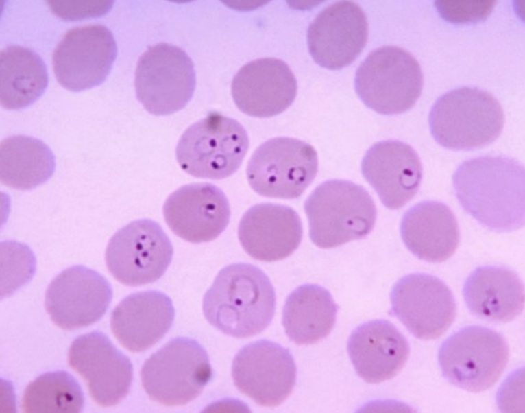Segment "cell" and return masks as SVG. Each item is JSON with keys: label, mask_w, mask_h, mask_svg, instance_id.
<instances>
[{"label": "cell", "mask_w": 525, "mask_h": 413, "mask_svg": "<svg viewBox=\"0 0 525 413\" xmlns=\"http://www.w3.org/2000/svg\"><path fill=\"white\" fill-rule=\"evenodd\" d=\"M524 167L504 156H483L461 164L452 177L462 208L486 228L499 232L524 224Z\"/></svg>", "instance_id": "cell-1"}, {"label": "cell", "mask_w": 525, "mask_h": 413, "mask_svg": "<svg viewBox=\"0 0 525 413\" xmlns=\"http://www.w3.org/2000/svg\"><path fill=\"white\" fill-rule=\"evenodd\" d=\"M276 300L274 288L262 270L250 263H236L219 271L204 296L202 309L216 329L245 338L269 325Z\"/></svg>", "instance_id": "cell-2"}, {"label": "cell", "mask_w": 525, "mask_h": 413, "mask_svg": "<svg viewBox=\"0 0 525 413\" xmlns=\"http://www.w3.org/2000/svg\"><path fill=\"white\" fill-rule=\"evenodd\" d=\"M313 243L332 248L365 237L377 216L367 190L349 180H329L319 185L304 202Z\"/></svg>", "instance_id": "cell-3"}, {"label": "cell", "mask_w": 525, "mask_h": 413, "mask_svg": "<svg viewBox=\"0 0 525 413\" xmlns=\"http://www.w3.org/2000/svg\"><path fill=\"white\" fill-rule=\"evenodd\" d=\"M434 139L452 150L487 146L502 133L504 117L497 99L476 87H462L442 95L429 113Z\"/></svg>", "instance_id": "cell-4"}, {"label": "cell", "mask_w": 525, "mask_h": 413, "mask_svg": "<svg viewBox=\"0 0 525 413\" xmlns=\"http://www.w3.org/2000/svg\"><path fill=\"white\" fill-rule=\"evenodd\" d=\"M420 65L408 51L389 45L371 51L356 70L354 88L368 108L386 115L410 110L421 95Z\"/></svg>", "instance_id": "cell-5"}, {"label": "cell", "mask_w": 525, "mask_h": 413, "mask_svg": "<svg viewBox=\"0 0 525 413\" xmlns=\"http://www.w3.org/2000/svg\"><path fill=\"white\" fill-rule=\"evenodd\" d=\"M246 130L236 120L217 112L191 125L175 149L177 161L197 178L223 179L240 167L248 150Z\"/></svg>", "instance_id": "cell-6"}, {"label": "cell", "mask_w": 525, "mask_h": 413, "mask_svg": "<svg viewBox=\"0 0 525 413\" xmlns=\"http://www.w3.org/2000/svg\"><path fill=\"white\" fill-rule=\"evenodd\" d=\"M206 349L196 340L176 338L144 362L141 378L149 398L167 406L196 399L212 378Z\"/></svg>", "instance_id": "cell-7"}, {"label": "cell", "mask_w": 525, "mask_h": 413, "mask_svg": "<svg viewBox=\"0 0 525 413\" xmlns=\"http://www.w3.org/2000/svg\"><path fill=\"white\" fill-rule=\"evenodd\" d=\"M509 356V345L501 333L472 325L456 331L441 344L438 359L448 381L463 390L479 392L496 384Z\"/></svg>", "instance_id": "cell-8"}, {"label": "cell", "mask_w": 525, "mask_h": 413, "mask_svg": "<svg viewBox=\"0 0 525 413\" xmlns=\"http://www.w3.org/2000/svg\"><path fill=\"white\" fill-rule=\"evenodd\" d=\"M196 86L194 64L182 48L165 43L148 47L140 56L134 76L137 99L154 115H169L184 108Z\"/></svg>", "instance_id": "cell-9"}, {"label": "cell", "mask_w": 525, "mask_h": 413, "mask_svg": "<svg viewBox=\"0 0 525 413\" xmlns=\"http://www.w3.org/2000/svg\"><path fill=\"white\" fill-rule=\"evenodd\" d=\"M317 154L309 143L275 137L254 151L246 169L247 181L258 194L282 199L300 197L315 179Z\"/></svg>", "instance_id": "cell-10"}, {"label": "cell", "mask_w": 525, "mask_h": 413, "mask_svg": "<svg viewBox=\"0 0 525 413\" xmlns=\"http://www.w3.org/2000/svg\"><path fill=\"white\" fill-rule=\"evenodd\" d=\"M173 255L172 244L160 225L141 219L123 226L111 237L105 259L117 281L127 286H139L158 280Z\"/></svg>", "instance_id": "cell-11"}, {"label": "cell", "mask_w": 525, "mask_h": 413, "mask_svg": "<svg viewBox=\"0 0 525 413\" xmlns=\"http://www.w3.org/2000/svg\"><path fill=\"white\" fill-rule=\"evenodd\" d=\"M117 55L111 31L99 24L69 30L52 56L58 83L71 91H81L102 84Z\"/></svg>", "instance_id": "cell-12"}, {"label": "cell", "mask_w": 525, "mask_h": 413, "mask_svg": "<svg viewBox=\"0 0 525 413\" xmlns=\"http://www.w3.org/2000/svg\"><path fill=\"white\" fill-rule=\"evenodd\" d=\"M391 311L415 338H439L454 322L456 304L448 286L439 278L424 273L408 274L393 285Z\"/></svg>", "instance_id": "cell-13"}, {"label": "cell", "mask_w": 525, "mask_h": 413, "mask_svg": "<svg viewBox=\"0 0 525 413\" xmlns=\"http://www.w3.org/2000/svg\"><path fill=\"white\" fill-rule=\"evenodd\" d=\"M293 357L282 346L260 340L244 346L235 355L232 377L237 389L265 407L281 404L295 385Z\"/></svg>", "instance_id": "cell-14"}, {"label": "cell", "mask_w": 525, "mask_h": 413, "mask_svg": "<svg viewBox=\"0 0 525 413\" xmlns=\"http://www.w3.org/2000/svg\"><path fill=\"white\" fill-rule=\"evenodd\" d=\"M112 298V287L104 276L85 266H74L51 281L45 307L58 327L74 330L99 320Z\"/></svg>", "instance_id": "cell-15"}, {"label": "cell", "mask_w": 525, "mask_h": 413, "mask_svg": "<svg viewBox=\"0 0 525 413\" xmlns=\"http://www.w3.org/2000/svg\"><path fill=\"white\" fill-rule=\"evenodd\" d=\"M68 363L84 379L91 398L99 405L120 403L133 379L130 359L103 333L81 335L71 343Z\"/></svg>", "instance_id": "cell-16"}, {"label": "cell", "mask_w": 525, "mask_h": 413, "mask_svg": "<svg viewBox=\"0 0 525 413\" xmlns=\"http://www.w3.org/2000/svg\"><path fill=\"white\" fill-rule=\"evenodd\" d=\"M368 23L361 6L341 1L321 11L307 30L308 51L319 66L338 70L352 64L366 45Z\"/></svg>", "instance_id": "cell-17"}, {"label": "cell", "mask_w": 525, "mask_h": 413, "mask_svg": "<svg viewBox=\"0 0 525 413\" xmlns=\"http://www.w3.org/2000/svg\"><path fill=\"white\" fill-rule=\"evenodd\" d=\"M163 215L175 235L199 244L212 241L223 233L229 224L230 208L220 188L197 182L171 193L164 204Z\"/></svg>", "instance_id": "cell-18"}, {"label": "cell", "mask_w": 525, "mask_h": 413, "mask_svg": "<svg viewBox=\"0 0 525 413\" xmlns=\"http://www.w3.org/2000/svg\"><path fill=\"white\" fill-rule=\"evenodd\" d=\"M296 78L289 65L276 58H261L244 64L234 76L231 93L237 108L255 117L276 116L295 99Z\"/></svg>", "instance_id": "cell-19"}, {"label": "cell", "mask_w": 525, "mask_h": 413, "mask_svg": "<svg viewBox=\"0 0 525 413\" xmlns=\"http://www.w3.org/2000/svg\"><path fill=\"white\" fill-rule=\"evenodd\" d=\"M365 179L388 209H398L417 193L422 178L419 157L409 145L397 140L374 143L361 163Z\"/></svg>", "instance_id": "cell-20"}, {"label": "cell", "mask_w": 525, "mask_h": 413, "mask_svg": "<svg viewBox=\"0 0 525 413\" xmlns=\"http://www.w3.org/2000/svg\"><path fill=\"white\" fill-rule=\"evenodd\" d=\"M303 229L298 213L279 204L260 203L242 216L238 237L247 255L272 262L290 256L300 246Z\"/></svg>", "instance_id": "cell-21"}, {"label": "cell", "mask_w": 525, "mask_h": 413, "mask_svg": "<svg viewBox=\"0 0 525 413\" xmlns=\"http://www.w3.org/2000/svg\"><path fill=\"white\" fill-rule=\"evenodd\" d=\"M347 349L357 375L369 384L396 376L410 354L406 338L385 320H371L356 327L347 340Z\"/></svg>", "instance_id": "cell-22"}, {"label": "cell", "mask_w": 525, "mask_h": 413, "mask_svg": "<svg viewBox=\"0 0 525 413\" xmlns=\"http://www.w3.org/2000/svg\"><path fill=\"white\" fill-rule=\"evenodd\" d=\"M171 298L154 290L126 296L113 309L110 327L118 342L131 352L144 351L160 340L173 324Z\"/></svg>", "instance_id": "cell-23"}, {"label": "cell", "mask_w": 525, "mask_h": 413, "mask_svg": "<svg viewBox=\"0 0 525 413\" xmlns=\"http://www.w3.org/2000/svg\"><path fill=\"white\" fill-rule=\"evenodd\" d=\"M400 233L406 248L419 259L440 263L455 252L460 240L456 218L445 204L424 201L404 214Z\"/></svg>", "instance_id": "cell-24"}, {"label": "cell", "mask_w": 525, "mask_h": 413, "mask_svg": "<svg viewBox=\"0 0 525 413\" xmlns=\"http://www.w3.org/2000/svg\"><path fill=\"white\" fill-rule=\"evenodd\" d=\"M463 296L473 315L489 322L512 321L524 309V284L514 271L506 267L476 268L467 278Z\"/></svg>", "instance_id": "cell-25"}, {"label": "cell", "mask_w": 525, "mask_h": 413, "mask_svg": "<svg viewBox=\"0 0 525 413\" xmlns=\"http://www.w3.org/2000/svg\"><path fill=\"white\" fill-rule=\"evenodd\" d=\"M337 311L338 306L326 289L304 284L287 296L282 322L286 335L295 344H314L332 331Z\"/></svg>", "instance_id": "cell-26"}, {"label": "cell", "mask_w": 525, "mask_h": 413, "mask_svg": "<svg viewBox=\"0 0 525 413\" xmlns=\"http://www.w3.org/2000/svg\"><path fill=\"white\" fill-rule=\"evenodd\" d=\"M41 57L32 49L11 45L0 53V99L8 110L24 108L35 102L48 85Z\"/></svg>", "instance_id": "cell-27"}, {"label": "cell", "mask_w": 525, "mask_h": 413, "mask_svg": "<svg viewBox=\"0 0 525 413\" xmlns=\"http://www.w3.org/2000/svg\"><path fill=\"white\" fill-rule=\"evenodd\" d=\"M55 167L52 151L40 139L14 135L1 142L0 179L9 187L34 189L47 182Z\"/></svg>", "instance_id": "cell-28"}, {"label": "cell", "mask_w": 525, "mask_h": 413, "mask_svg": "<svg viewBox=\"0 0 525 413\" xmlns=\"http://www.w3.org/2000/svg\"><path fill=\"white\" fill-rule=\"evenodd\" d=\"M84 395L77 380L68 372H47L26 387L21 400L23 412H80Z\"/></svg>", "instance_id": "cell-29"}, {"label": "cell", "mask_w": 525, "mask_h": 413, "mask_svg": "<svg viewBox=\"0 0 525 413\" xmlns=\"http://www.w3.org/2000/svg\"><path fill=\"white\" fill-rule=\"evenodd\" d=\"M496 3V1H436L435 6L445 21L469 25L486 20Z\"/></svg>", "instance_id": "cell-30"}, {"label": "cell", "mask_w": 525, "mask_h": 413, "mask_svg": "<svg viewBox=\"0 0 525 413\" xmlns=\"http://www.w3.org/2000/svg\"><path fill=\"white\" fill-rule=\"evenodd\" d=\"M51 12L66 21L101 16L113 5L112 1H48Z\"/></svg>", "instance_id": "cell-31"}]
</instances>
